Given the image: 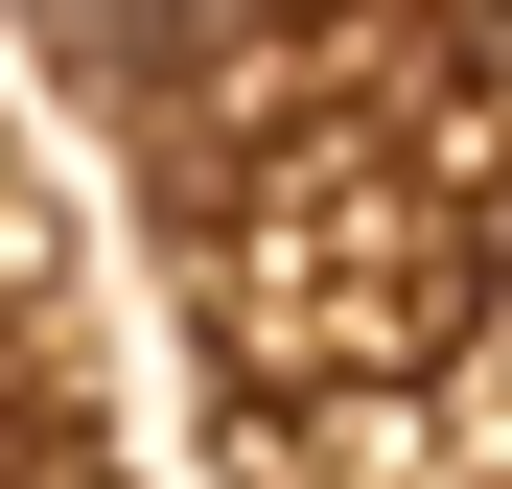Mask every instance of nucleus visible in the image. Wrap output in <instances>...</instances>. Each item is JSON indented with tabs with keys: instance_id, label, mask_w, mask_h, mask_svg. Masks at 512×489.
Returning <instances> with one entry per match:
<instances>
[{
	"instance_id": "f257e3e1",
	"label": "nucleus",
	"mask_w": 512,
	"mask_h": 489,
	"mask_svg": "<svg viewBox=\"0 0 512 489\" xmlns=\"http://www.w3.org/2000/svg\"><path fill=\"white\" fill-rule=\"evenodd\" d=\"M24 24H47L70 70H163V47H187V24H210V0H24Z\"/></svg>"
}]
</instances>
